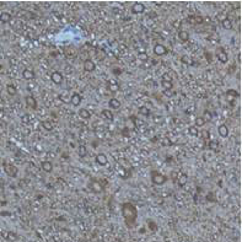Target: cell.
I'll use <instances>...</instances> for the list:
<instances>
[{
  "label": "cell",
  "instance_id": "f35d334b",
  "mask_svg": "<svg viewBox=\"0 0 242 242\" xmlns=\"http://www.w3.org/2000/svg\"><path fill=\"white\" fill-rule=\"evenodd\" d=\"M189 133H191L192 135H198V134H199L198 128H196V127H191V128H189Z\"/></svg>",
  "mask_w": 242,
  "mask_h": 242
},
{
  "label": "cell",
  "instance_id": "52a82bcc",
  "mask_svg": "<svg viewBox=\"0 0 242 242\" xmlns=\"http://www.w3.org/2000/svg\"><path fill=\"white\" fill-rule=\"evenodd\" d=\"M154 53L156 54V55H166L168 53V49L166 48L163 44H161V43H156L155 46H154Z\"/></svg>",
  "mask_w": 242,
  "mask_h": 242
},
{
  "label": "cell",
  "instance_id": "d590c367",
  "mask_svg": "<svg viewBox=\"0 0 242 242\" xmlns=\"http://www.w3.org/2000/svg\"><path fill=\"white\" fill-rule=\"evenodd\" d=\"M138 58H139L141 61H146L148 59H149V57H148V54L145 53V52H143V53H140L139 55H138Z\"/></svg>",
  "mask_w": 242,
  "mask_h": 242
},
{
  "label": "cell",
  "instance_id": "8fae6325",
  "mask_svg": "<svg viewBox=\"0 0 242 242\" xmlns=\"http://www.w3.org/2000/svg\"><path fill=\"white\" fill-rule=\"evenodd\" d=\"M145 11V5L143 3H134L132 6V12L133 14H143Z\"/></svg>",
  "mask_w": 242,
  "mask_h": 242
},
{
  "label": "cell",
  "instance_id": "9c48e42d",
  "mask_svg": "<svg viewBox=\"0 0 242 242\" xmlns=\"http://www.w3.org/2000/svg\"><path fill=\"white\" fill-rule=\"evenodd\" d=\"M82 66H84V70L87 71V73H91L94 71L96 69V64L94 63V61L91 59H86L84 60V63H82Z\"/></svg>",
  "mask_w": 242,
  "mask_h": 242
},
{
  "label": "cell",
  "instance_id": "7402d4cb",
  "mask_svg": "<svg viewBox=\"0 0 242 242\" xmlns=\"http://www.w3.org/2000/svg\"><path fill=\"white\" fill-rule=\"evenodd\" d=\"M188 182V176L186 173H181L178 176V184L181 186V187H183V186H186Z\"/></svg>",
  "mask_w": 242,
  "mask_h": 242
},
{
  "label": "cell",
  "instance_id": "484cf974",
  "mask_svg": "<svg viewBox=\"0 0 242 242\" xmlns=\"http://www.w3.org/2000/svg\"><path fill=\"white\" fill-rule=\"evenodd\" d=\"M221 24H223V27L225 30H231L232 29V22H231L230 19H224Z\"/></svg>",
  "mask_w": 242,
  "mask_h": 242
},
{
  "label": "cell",
  "instance_id": "5b68a950",
  "mask_svg": "<svg viewBox=\"0 0 242 242\" xmlns=\"http://www.w3.org/2000/svg\"><path fill=\"white\" fill-rule=\"evenodd\" d=\"M216 58H218V60L220 61V63H223V64H226L227 61H229V55H227V53L224 51V48H219L218 49Z\"/></svg>",
  "mask_w": 242,
  "mask_h": 242
},
{
  "label": "cell",
  "instance_id": "44dd1931",
  "mask_svg": "<svg viewBox=\"0 0 242 242\" xmlns=\"http://www.w3.org/2000/svg\"><path fill=\"white\" fill-rule=\"evenodd\" d=\"M6 92H8L10 96H15L17 94V89L15 85H12V84H8L6 85Z\"/></svg>",
  "mask_w": 242,
  "mask_h": 242
},
{
  "label": "cell",
  "instance_id": "74e56055",
  "mask_svg": "<svg viewBox=\"0 0 242 242\" xmlns=\"http://www.w3.org/2000/svg\"><path fill=\"white\" fill-rule=\"evenodd\" d=\"M161 144L163 145V146H170L172 143H171V140H168V138H163V139L161 140Z\"/></svg>",
  "mask_w": 242,
  "mask_h": 242
},
{
  "label": "cell",
  "instance_id": "f1b7e54d",
  "mask_svg": "<svg viewBox=\"0 0 242 242\" xmlns=\"http://www.w3.org/2000/svg\"><path fill=\"white\" fill-rule=\"evenodd\" d=\"M181 61H182V63H184V64H187V65H192L193 64V60L188 57V55H182Z\"/></svg>",
  "mask_w": 242,
  "mask_h": 242
},
{
  "label": "cell",
  "instance_id": "ffe728a7",
  "mask_svg": "<svg viewBox=\"0 0 242 242\" xmlns=\"http://www.w3.org/2000/svg\"><path fill=\"white\" fill-rule=\"evenodd\" d=\"M101 114H102L103 118L107 119V121H113V118H114L113 113H112V111H111V109H103Z\"/></svg>",
  "mask_w": 242,
  "mask_h": 242
},
{
  "label": "cell",
  "instance_id": "1f68e13d",
  "mask_svg": "<svg viewBox=\"0 0 242 242\" xmlns=\"http://www.w3.org/2000/svg\"><path fill=\"white\" fill-rule=\"evenodd\" d=\"M108 89H109L112 92H116V91H118V90H119V86H118V84H116V82H109V84H108Z\"/></svg>",
  "mask_w": 242,
  "mask_h": 242
},
{
  "label": "cell",
  "instance_id": "30bf717a",
  "mask_svg": "<svg viewBox=\"0 0 242 242\" xmlns=\"http://www.w3.org/2000/svg\"><path fill=\"white\" fill-rule=\"evenodd\" d=\"M70 99H71V100H70L71 105L75 106V107H78V106H80V103H81V101H82V96H81L79 92H73V95H71Z\"/></svg>",
  "mask_w": 242,
  "mask_h": 242
},
{
  "label": "cell",
  "instance_id": "e0dca14e",
  "mask_svg": "<svg viewBox=\"0 0 242 242\" xmlns=\"http://www.w3.org/2000/svg\"><path fill=\"white\" fill-rule=\"evenodd\" d=\"M11 20H12L11 14L6 12V11H4V12L0 14V22H3V24H8V22H10V21H11Z\"/></svg>",
  "mask_w": 242,
  "mask_h": 242
},
{
  "label": "cell",
  "instance_id": "60d3db41",
  "mask_svg": "<svg viewBox=\"0 0 242 242\" xmlns=\"http://www.w3.org/2000/svg\"><path fill=\"white\" fill-rule=\"evenodd\" d=\"M140 113H141V114H145V116H148V114H149V109H148L146 107H141V108H140Z\"/></svg>",
  "mask_w": 242,
  "mask_h": 242
},
{
  "label": "cell",
  "instance_id": "277c9868",
  "mask_svg": "<svg viewBox=\"0 0 242 242\" xmlns=\"http://www.w3.org/2000/svg\"><path fill=\"white\" fill-rule=\"evenodd\" d=\"M89 188L91 189L94 193H96V194H100V193H102V191H103V186L100 183V181H97V179H90L89 181Z\"/></svg>",
  "mask_w": 242,
  "mask_h": 242
},
{
  "label": "cell",
  "instance_id": "8d00e7d4",
  "mask_svg": "<svg viewBox=\"0 0 242 242\" xmlns=\"http://www.w3.org/2000/svg\"><path fill=\"white\" fill-rule=\"evenodd\" d=\"M148 225H149V229L150 230H153V231H156L157 230V226H156V224L154 223V221H148Z\"/></svg>",
  "mask_w": 242,
  "mask_h": 242
},
{
  "label": "cell",
  "instance_id": "f546056e",
  "mask_svg": "<svg viewBox=\"0 0 242 242\" xmlns=\"http://www.w3.org/2000/svg\"><path fill=\"white\" fill-rule=\"evenodd\" d=\"M211 117H213V114L210 113V111L205 109V111H204V113H203V116H202V118H203L205 122H208V121L211 119Z\"/></svg>",
  "mask_w": 242,
  "mask_h": 242
},
{
  "label": "cell",
  "instance_id": "4dcf8cb0",
  "mask_svg": "<svg viewBox=\"0 0 242 242\" xmlns=\"http://www.w3.org/2000/svg\"><path fill=\"white\" fill-rule=\"evenodd\" d=\"M161 85H162L163 90H172V87H173V84L170 81H162L161 80Z\"/></svg>",
  "mask_w": 242,
  "mask_h": 242
},
{
  "label": "cell",
  "instance_id": "603a6c76",
  "mask_svg": "<svg viewBox=\"0 0 242 242\" xmlns=\"http://www.w3.org/2000/svg\"><path fill=\"white\" fill-rule=\"evenodd\" d=\"M41 126H42V128H43V129H46L47 132H52V130L54 129L53 124H52L49 121H43L42 123H41Z\"/></svg>",
  "mask_w": 242,
  "mask_h": 242
},
{
  "label": "cell",
  "instance_id": "4316f807",
  "mask_svg": "<svg viewBox=\"0 0 242 242\" xmlns=\"http://www.w3.org/2000/svg\"><path fill=\"white\" fill-rule=\"evenodd\" d=\"M226 95L227 96H230V99H237L240 94L236 91V90H233V89H230V90H227L226 91Z\"/></svg>",
  "mask_w": 242,
  "mask_h": 242
},
{
  "label": "cell",
  "instance_id": "e575fe53",
  "mask_svg": "<svg viewBox=\"0 0 242 242\" xmlns=\"http://www.w3.org/2000/svg\"><path fill=\"white\" fill-rule=\"evenodd\" d=\"M218 148H219V144H218L216 140H211V141L209 143V149H211V150H216Z\"/></svg>",
  "mask_w": 242,
  "mask_h": 242
},
{
  "label": "cell",
  "instance_id": "d6a6232c",
  "mask_svg": "<svg viewBox=\"0 0 242 242\" xmlns=\"http://www.w3.org/2000/svg\"><path fill=\"white\" fill-rule=\"evenodd\" d=\"M200 136H202L204 140H209V139H210V133L208 132V130L204 129V130H202V132H200Z\"/></svg>",
  "mask_w": 242,
  "mask_h": 242
},
{
  "label": "cell",
  "instance_id": "ba28073f",
  "mask_svg": "<svg viewBox=\"0 0 242 242\" xmlns=\"http://www.w3.org/2000/svg\"><path fill=\"white\" fill-rule=\"evenodd\" d=\"M25 102H26V106L29 107L30 109H37V107H38L37 100L34 99L33 96H26V97H25Z\"/></svg>",
  "mask_w": 242,
  "mask_h": 242
},
{
  "label": "cell",
  "instance_id": "ac0fdd59",
  "mask_svg": "<svg viewBox=\"0 0 242 242\" xmlns=\"http://www.w3.org/2000/svg\"><path fill=\"white\" fill-rule=\"evenodd\" d=\"M178 38H179V41H182V42H188L189 41V33L187 31H184V30H179L178 31Z\"/></svg>",
  "mask_w": 242,
  "mask_h": 242
},
{
  "label": "cell",
  "instance_id": "3957f363",
  "mask_svg": "<svg viewBox=\"0 0 242 242\" xmlns=\"http://www.w3.org/2000/svg\"><path fill=\"white\" fill-rule=\"evenodd\" d=\"M151 182L156 186H161V184H165L167 182V177L162 173H158L156 171H153L151 172Z\"/></svg>",
  "mask_w": 242,
  "mask_h": 242
},
{
  "label": "cell",
  "instance_id": "5bb4252c",
  "mask_svg": "<svg viewBox=\"0 0 242 242\" xmlns=\"http://www.w3.org/2000/svg\"><path fill=\"white\" fill-rule=\"evenodd\" d=\"M41 168H42L44 172H47V173H51V172L53 171V163L51 161H42V163H41Z\"/></svg>",
  "mask_w": 242,
  "mask_h": 242
},
{
  "label": "cell",
  "instance_id": "7a4b0ae2",
  "mask_svg": "<svg viewBox=\"0 0 242 242\" xmlns=\"http://www.w3.org/2000/svg\"><path fill=\"white\" fill-rule=\"evenodd\" d=\"M3 168H4V172L6 175H8L9 177H16L17 173H19V168L16 167L15 165H12V163H9V162H6L4 161L3 162Z\"/></svg>",
  "mask_w": 242,
  "mask_h": 242
},
{
  "label": "cell",
  "instance_id": "4fadbf2b",
  "mask_svg": "<svg viewBox=\"0 0 242 242\" xmlns=\"http://www.w3.org/2000/svg\"><path fill=\"white\" fill-rule=\"evenodd\" d=\"M22 78L27 81H31L34 79V71L32 70V69H24L22 71Z\"/></svg>",
  "mask_w": 242,
  "mask_h": 242
},
{
  "label": "cell",
  "instance_id": "2e32d148",
  "mask_svg": "<svg viewBox=\"0 0 242 242\" xmlns=\"http://www.w3.org/2000/svg\"><path fill=\"white\" fill-rule=\"evenodd\" d=\"M121 101L119 100H117V99H111L108 101V107L109 108H112V109H119L121 108Z\"/></svg>",
  "mask_w": 242,
  "mask_h": 242
},
{
  "label": "cell",
  "instance_id": "836d02e7",
  "mask_svg": "<svg viewBox=\"0 0 242 242\" xmlns=\"http://www.w3.org/2000/svg\"><path fill=\"white\" fill-rule=\"evenodd\" d=\"M161 80H162V81H170V82H172V76H171L168 73H163V74L161 75Z\"/></svg>",
  "mask_w": 242,
  "mask_h": 242
},
{
  "label": "cell",
  "instance_id": "cb8c5ba5",
  "mask_svg": "<svg viewBox=\"0 0 242 242\" xmlns=\"http://www.w3.org/2000/svg\"><path fill=\"white\" fill-rule=\"evenodd\" d=\"M5 238L8 240V241H16L17 238H19V236H17V233L16 232H12V231H9L8 233H6V236H5Z\"/></svg>",
  "mask_w": 242,
  "mask_h": 242
},
{
  "label": "cell",
  "instance_id": "6da1fadb",
  "mask_svg": "<svg viewBox=\"0 0 242 242\" xmlns=\"http://www.w3.org/2000/svg\"><path fill=\"white\" fill-rule=\"evenodd\" d=\"M122 215L128 227H132L138 219V209L132 203H123L122 204Z\"/></svg>",
  "mask_w": 242,
  "mask_h": 242
},
{
  "label": "cell",
  "instance_id": "83f0119b",
  "mask_svg": "<svg viewBox=\"0 0 242 242\" xmlns=\"http://www.w3.org/2000/svg\"><path fill=\"white\" fill-rule=\"evenodd\" d=\"M206 122L202 118V117H198V118H196V122H194V127L196 128H202L204 124H205Z\"/></svg>",
  "mask_w": 242,
  "mask_h": 242
},
{
  "label": "cell",
  "instance_id": "ee69618b",
  "mask_svg": "<svg viewBox=\"0 0 242 242\" xmlns=\"http://www.w3.org/2000/svg\"><path fill=\"white\" fill-rule=\"evenodd\" d=\"M205 57L208 58V61H210V60H211V54L209 55V53H205Z\"/></svg>",
  "mask_w": 242,
  "mask_h": 242
},
{
  "label": "cell",
  "instance_id": "b9f144b4",
  "mask_svg": "<svg viewBox=\"0 0 242 242\" xmlns=\"http://www.w3.org/2000/svg\"><path fill=\"white\" fill-rule=\"evenodd\" d=\"M206 199L208 200H211V202H215V198H214V193H208V196H206Z\"/></svg>",
  "mask_w": 242,
  "mask_h": 242
},
{
  "label": "cell",
  "instance_id": "d4e9b609",
  "mask_svg": "<svg viewBox=\"0 0 242 242\" xmlns=\"http://www.w3.org/2000/svg\"><path fill=\"white\" fill-rule=\"evenodd\" d=\"M78 154L80 157H85L87 155V149L85 145H80V146L78 148Z\"/></svg>",
  "mask_w": 242,
  "mask_h": 242
},
{
  "label": "cell",
  "instance_id": "ab89813d",
  "mask_svg": "<svg viewBox=\"0 0 242 242\" xmlns=\"http://www.w3.org/2000/svg\"><path fill=\"white\" fill-rule=\"evenodd\" d=\"M22 123H25V124H27V123H30L31 122V119H30V116L29 114H24L22 116Z\"/></svg>",
  "mask_w": 242,
  "mask_h": 242
},
{
  "label": "cell",
  "instance_id": "d6986e66",
  "mask_svg": "<svg viewBox=\"0 0 242 242\" xmlns=\"http://www.w3.org/2000/svg\"><path fill=\"white\" fill-rule=\"evenodd\" d=\"M78 113H79V116L81 117L82 119H90V118H91V113H90V111L86 109V108H80Z\"/></svg>",
  "mask_w": 242,
  "mask_h": 242
},
{
  "label": "cell",
  "instance_id": "9a60e30c",
  "mask_svg": "<svg viewBox=\"0 0 242 242\" xmlns=\"http://www.w3.org/2000/svg\"><path fill=\"white\" fill-rule=\"evenodd\" d=\"M96 162H97L99 165H101V166H106L108 163V158L105 154H99L97 156H96Z\"/></svg>",
  "mask_w": 242,
  "mask_h": 242
},
{
  "label": "cell",
  "instance_id": "7bdbcfd3",
  "mask_svg": "<svg viewBox=\"0 0 242 242\" xmlns=\"http://www.w3.org/2000/svg\"><path fill=\"white\" fill-rule=\"evenodd\" d=\"M163 94L166 96H168V97H171V96L173 95V91H172V90H163Z\"/></svg>",
  "mask_w": 242,
  "mask_h": 242
},
{
  "label": "cell",
  "instance_id": "8992f818",
  "mask_svg": "<svg viewBox=\"0 0 242 242\" xmlns=\"http://www.w3.org/2000/svg\"><path fill=\"white\" fill-rule=\"evenodd\" d=\"M51 80H52L53 84L60 85L61 82H63V80H64V76H63V74H61L60 71H53L52 75H51Z\"/></svg>",
  "mask_w": 242,
  "mask_h": 242
},
{
  "label": "cell",
  "instance_id": "7c38bea8",
  "mask_svg": "<svg viewBox=\"0 0 242 242\" xmlns=\"http://www.w3.org/2000/svg\"><path fill=\"white\" fill-rule=\"evenodd\" d=\"M218 133L221 138H227L229 136V128H227L226 124H220L218 127Z\"/></svg>",
  "mask_w": 242,
  "mask_h": 242
}]
</instances>
